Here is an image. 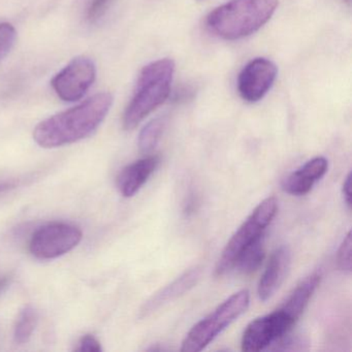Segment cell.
<instances>
[{
    "label": "cell",
    "mask_w": 352,
    "mask_h": 352,
    "mask_svg": "<svg viewBox=\"0 0 352 352\" xmlns=\"http://www.w3.org/2000/svg\"><path fill=\"white\" fill-rule=\"evenodd\" d=\"M112 104V94H96L82 104L38 123L34 131V140L47 149L81 141L98 129Z\"/></svg>",
    "instance_id": "obj_1"
},
{
    "label": "cell",
    "mask_w": 352,
    "mask_h": 352,
    "mask_svg": "<svg viewBox=\"0 0 352 352\" xmlns=\"http://www.w3.org/2000/svg\"><path fill=\"white\" fill-rule=\"evenodd\" d=\"M278 6L279 0H230L211 12L206 24L218 38L241 40L265 25Z\"/></svg>",
    "instance_id": "obj_2"
},
{
    "label": "cell",
    "mask_w": 352,
    "mask_h": 352,
    "mask_svg": "<svg viewBox=\"0 0 352 352\" xmlns=\"http://www.w3.org/2000/svg\"><path fill=\"white\" fill-rule=\"evenodd\" d=\"M174 74L175 63L170 58L153 61L142 69L133 98L123 115V127L126 131L135 129L168 100Z\"/></svg>",
    "instance_id": "obj_3"
},
{
    "label": "cell",
    "mask_w": 352,
    "mask_h": 352,
    "mask_svg": "<svg viewBox=\"0 0 352 352\" xmlns=\"http://www.w3.org/2000/svg\"><path fill=\"white\" fill-rule=\"evenodd\" d=\"M250 304V294L243 289L226 298L211 314L197 323L189 331L181 351L199 352L211 344L226 327L242 316Z\"/></svg>",
    "instance_id": "obj_4"
},
{
    "label": "cell",
    "mask_w": 352,
    "mask_h": 352,
    "mask_svg": "<svg viewBox=\"0 0 352 352\" xmlns=\"http://www.w3.org/2000/svg\"><path fill=\"white\" fill-rule=\"evenodd\" d=\"M278 211V201L270 197L263 199L243 222L242 226L234 232L222 251L218 259L215 274L218 277L226 275L234 270L239 256L253 242L263 236L265 228L270 226Z\"/></svg>",
    "instance_id": "obj_5"
},
{
    "label": "cell",
    "mask_w": 352,
    "mask_h": 352,
    "mask_svg": "<svg viewBox=\"0 0 352 352\" xmlns=\"http://www.w3.org/2000/svg\"><path fill=\"white\" fill-rule=\"evenodd\" d=\"M82 238V230L77 226L65 222H53L34 232L30 239V251L36 258L54 259L76 248Z\"/></svg>",
    "instance_id": "obj_6"
},
{
    "label": "cell",
    "mask_w": 352,
    "mask_h": 352,
    "mask_svg": "<svg viewBox=\"0 0 352 352\" xmlns=\"http://www.w3.org/2000/svg\"><path fill=\"white\" fill-rule=\"evenodd\" d=\"M96 79V67L88 57L73 59L51 81L56 96L63 102H75L82 100Z\"/></svg>",
    "instance_id": "obj_7"
},
{
    "label": "cell",
    "mask_w": 352,
    "mask_h": 352,
    "mask_svg": "<svg viewBox=\"0 0 352 352\" xmlns=\"http://www.w3.org/2000/svg\"><path fill=\"white\" fill-rule=\"evenodd\" d=\"M294 324L296 322L280 309L251 321L243 333V351L258 352L265 349L287 335Z\"/></svg>",
    "instance_id": "obj_8"
},
{
    "label": "cell",
    "mask_w": 352,
    "mask_h": 352,
    "mask_svg": "<svg viewBox=\"0 0 352 352\" xmlns=\"http://www.w3.org/2000/svg\"><path fill=\"white\" fill-rule=\"evenodd\" d=\"M278 75L275 63L270 59H252L245 65L238 78V92L245 102H259L273 87Z\"/></svg>",
    "instance_id": "obj_9"
},
{
    "label": "cell",
    "mask_w": 352,
    "mask_h": 352,
    "mask_svg": "<svg viewBox=\"0 0 352 352\" xmlns=\"http://www.w3.org/2000/svg\"><path fill=\"white\" fill-rule=\"evenodd\" d=\"M290 265L292 252L287 246H280L272 253L257 287L261 302H267L279 290L289 273Z\"/></svg>",
    "instance_id": "obj_10"
},
{
    "label": "cell",
    "mask_w": 352,
    "mask_h": 352,
    "mask_svg": "<svg viewBox=\"0 0 352 352\" xmlns=\"http://www.w3.org/2000/svg\"><path fill=\"white\" fill-rule=\"evenodd\" d=\"M327 160L322 156H317L286 177L282 183V188L288 195L296 197L307 195L310 192L315 183L327 174Z\"/></svg>",
    "instance_id": "obj_11"
},
{
    "label": "cell",
    "mask_w": 352,
    "mask_h": 352,
    "mask_svg": "<svg viewBox=\"0 0 352 352\" xmlns=\"http://www.w3.org/2000/svg\"><path fill=\"white\" fill-rule=\"evenodd\" d=\"M199 277H201L199 267H192V269L185 272L180 277L177 278L166 287L162 288L149 300H147V302L141 309L140 316L147 317L148 315L155 312L164 305L184 296V294L188 292L197 283Z\"/></svg>",
    "instance_id": "obj_12"
},
{
    "label": "cell",
    "mask_w": 352,
    "mask_h": 352,
    "mask_svg": "<svg viewBox=\"0 0 352 352\" xmlns=\"http://www.w3.org/2000/svg\"><path fill=\"white\" fill-rule=\"evenodd\" d=\"M160 162L158 156L152 155L125 166L117 178L119 192L124 197H131L139 192L140 189L155 172Z\"/></svg>",
    "instance_id": "obj_13"
},
{
    "label": "cell",
    "mask_w": 352,
    "mask_h": 352,
    "mask_svg": "<svg viewBox=\"0 0 352 352\" xmlns=\"http://www.w3.org/2000/svg\"><path fill=\"white\" fill-rule=\"evenodd\" d=\"M320 280L321 276L318 273L311 274L308 277L305 278L292 290L284 304L280 307V310L283 311L292 320L296 323L306 310L313 294L320 284Z\"/></svg>",
    "instance_id": "obj_14"
},
{
    "label": "cell",
    "mask_w": 352,
    "mask_h": 352,
    "mask_svg": "<svg viewBox=\"0 0 352 352\" xmlns=\"http://www.w3.org/2000/svg\"><path fill=\"white\" fill-rule=\"evenodd\" d=\"M263 258H265V247H263V236L245 249L244 252L239 256L234 269L238 270L244 275H250L261 267Z\"/></svg>",
    "instance_id": "obj_15"
},
{
    "label": "cell",
    "mask_w": 352,
    "mask_h": 352,
    "mask_svg": "<svg viewBox=\"0 0 352 352\" xmlns=\"http://www.w3.org/2000/svg\"><path fill=\"white\" fill-rule=\"evenodd\" d=\"M38 324V313L32 306L22 309L14 327V340L16 343H28Z\"/></svg>",
    "instance_id": "obj_16"
},
{
    "label": "cell",
    "mask_w": 352,
    "mask_h": 352,
    "mask_svg": "<svg viewBox=\"0 0 352 352\" xmlns=\"http://www.w3.org/2000/svg\"><path fill=\"white\" fill-rule=\"evenodd\" d=\"M166 126V118L153 119L144 126L139 135L140 151L143 153H150L160 142V137Z\"/></svg>",
    "instance_id": "obj_17"
},
{
    "label": "cell",
    "mask_w": 352,
    "mask_h": 352,
    "mask_svg": "<svg viewBox=\"0 0 352 352\" xmlns=\"http://www.w3.org/2000/svg\"><path fill=\"white\" fill-rule=\"evenodd\" d=\"M17 40V32L12 24L0 23V63L11 53Z\"/></svg>",
    "instance_id": "obj_18"
},
{
    "label": "cell",
    "mask_w": 352,
    "mask_h": 352,
    "mask_svg": "<svg viewBox=\"0 0 352 352\" xmlns=\"http://www.w3.org/2000/svg\"><path fill=\"white\" fill-rule=\"evenodd\" d=\"M337 265L344 273L351 272V232H348L337 253Z\"/></svg>",
    "instance_id": "obj_19"
},
{
    "label": "cell",
    "mask_w": 352,
    "mask_h": 352,
    "mask_svg": "<svg viewBox=\"0 0 352 352\" xmlns=\"http://www.w3.org/2000/svg\"><path fill=\"white\" fill-rule=\"evenodd\" d=\"M114 0H89L86 9V19L90 23L98 22L108 11Z\"/></svg>",
    "instance_id": "obj_20"
},
{
    "label": "cell",
    "mask_w": 352,
    "mask_h": 352,
    "mask_svg": "<svg viewBox=\"0 0 352 352\" xmlns=\"http://www.w3.org/2000/svg\"><path fill=\"white\" fill-rule=\"evenodd\" d=\"M77 350L82 352H100L102 351V346L94 335H86L80 341Z\"/></svg>",
    "instance_id": "obj_21"
},
{
    "label": "cell",
    "mask_w": 352,
    "mask_h": 352,
    "mask_svg": "<svg viewBox=\"0 0 352 352\" xmlns=\"http://www.w3.org/2000/svg\"><path fill=\"white\" fill-rule=\"evenodd\" d=\"M343 195L347 207L351 208V173L347 175L343 183Z\"/></svg>",
    "instance_id": "obj_22"
},
{
    "label": "cell",
    "mask_w": 352,
    "mask_h": 352,
    "mask_svg": "<svg viewBox=\"0 0 352 352\" xmlns=\"http://www.w3.org/2000/svg\"><path fill=\"white\" fill-rule=\"evenodd\" d=\"M11 277L10 276H0V294H3L9 286Z\"/></svg>",
    "instance_id": "obj_23"
},
{
    "label": "cell",
    "mask_w": 352,
    "mask_h": 352,
    "mask_svg": "<svg viewBox=\"0 0 352 352\" xmlns=\"http://www.w3.org/2000/svg\"><path fill=\"white\" fill-rule=\"evenodd\" d=\"M17 186L16 182H3L0 183V195L1 193L7 192V191L11 190V189L15 188Z\"/></svg>",
    "instance_id": "obj_24"
}]
</instances>
